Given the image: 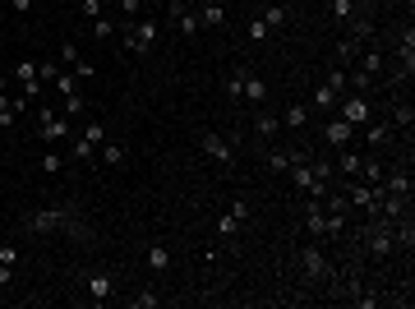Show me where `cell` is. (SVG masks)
I'll use <instances>...</instances> for the list:
<instances>
[{
	"label": "cell",
	"mask_w": 415,
	"mask_h": 309,
	"mask_svg": "<svg viewBox=\"0 0 415 309\" xmlns=\"http://www.w3.org/2000/svg\"><path fill=\"white\" fill-rule=\"evenodd\" d=\"M351 139H355V125H346L341 116H328V125H323V144H332V148H351Z\"/></svg>",
	"instance_id": "8fae6325"
},
{
	"label": "cell",
	"mask_w": 415,
	"mask_h": 309,
	"mask_svg": "<svg viewBox=\"0 0 415 309\" xmlns=\"http://www.w3.org/2000/svg\"><path fill=\"white\" fill-rule=\"evenodd\" d=\"M250 37H254V42H268L273 33H268V23H263V19H250Z\"/></svg>",
	"instance_id": "60d3db41"
},
{
	"label": "cell",
	"mask_w": 415,
	"mask_h": 309,
	"mask_svg": "<svg viewBox=\"0 0 415 309\" xmlns=\"http://www.w3.org/2000/svg\"><path fill=\"white\" fill-rule=\"evenodd\" d=\"M116 10H121V19H139L143 0H116Z\"/></svg>",
	"instance_id": "ab89813d"
},
{
	"label": "cell",
	"mask_w": 415,
	"mask_h": 309,
	"mask_svg": "<svg viewBox=\"0 0 415 309\" xmlns=\"http://www.w3.org/2000/svg\"><path fill=\"white\" fill-rule=\"evenodd\" d=\"M33 5H37V0H10V10H14V14H28Z\"/></svg>",
	"instance_id": "f6af8a7d"
},
{
	"label": "cell",
	"mask_w": 415,
	"mask_h": 309,
	"mask_svg": "<svg viewBox=\"0 0 415 309\" xmlns=\"http://www.w3.org/2000/svg\"><path fill=\"white\" fill-rule=\"evenodd\" d=\"M263 23H268V33H282L286 23H291V5H282V0H273V5H263V14H259Z\"/></svg>",
	"instance_id": "5bb4252c"
},
{
	"label": "cell",
	"mask_w": 415,
	"mask_h": 309,
	"mask_svg": "<svg viewBox=\"0 0 415 309\" xmlns=\"http://www.w3.org/2000/svg\"><path fill=\"white\" fill-rule=\"evenodd\" d=\"M162 305V291H153V287H143L139 296H130V309H157Z\"/></svg>",
	"instance_id": "f1b7e54d"
},
{
	"label": "cell",
	"mask_w": 415,
	"mask_h": 309,
	"mask_svg": "<svg viewBox=\"0 0 415 309\" xmlns=\"http://www.w3.org/2000/svg\"><path fill=\"white\" fill-rule=\"evenodd\" d=\"M125 157H130V153H125V144H111V139L97 148V162L111 166V171H116V166H125Z\"/></svg>",
	"instance_id": "d6986e66"
},
{
	"label": "cell",
	"mask_w": 415,
	"mask_h": 309,
	"mask_svg": "<svg viewBox=\"0 0 415 309\" xmlns=\"http://www.w3.org/2000/svg\"><path fill=\"white\" fill-rule=\"evenodd\" d=\"M19 231H23V235H51V231H65L69 240H79V245L93 240L88 221L79 217V208H69V203H60V208H33V212H23Z\"/></svg>",
	"instance_id": "6da1fadb"
},
{
	"label": "cell",
	"mask_w": 415,
	"mask_h": 309,
	"mask_svg": "<svg viewBox=\"0 0 415 309\" xmlns=\"http://www.w3.org/2000/svg\"><path fill=\"white\" fill-rule=\"evenodd\" d=\"M37 166H42V176H60V171H65V153H60V148H46V153L37 157Z\"/></svg>",
	"instance_id": "603a6c76"
},
{
	"label": "cell",
	"mask_w": 415,
	"mask_h": 309,
	"mask_svg": "<svg viewBox=\"0 0 415 309\" xmlns=\"http://www.w3.org/2000/svg\"><path fill=\"white\" fill-rule=\"evenodd\" d=\"M360 162H365V153H355V148H346V153L337 157V171H341L346 180H355V176H360Z\"/></svg>",
	"instance_id": "cb8c5ba5"
},
{
	"label": "cell",
	"mask_w": 415,
	"mask_h": 309,
	"mask_svg": "<svg viewBox=\"0 0 415 309\" xmlns=\"http://www.w3.org/2000/svg\"><path fill=\"white\" fill-rule=\"evenodd\" d=\"M245 102H254V107L268 102V83H263L259 74H250V69H245Z\"/></svg>",
	"instance_id": "ffe728a7"
},
{
	"label": "cell",
	"mask_w": 415,
	"mask_h": 309,
	"mask_svg": "<svg viewBox=\"0 0 415 309\" xmlns=\"http://www.w3.org/2000/svg\"><path fill=\"white\" fill-rule=\"evenodd\" d=\"M180 5H185V10H198V5H203V0H180Z\"/></svg>",
	"instance_id": "7dc6e473"
},
{
	"label": "cell",
	"mask_w": 415,
	"mask_h": 309,
	"mask_svg": "<svg viewBox=\"0 0 415 309\" xmlns=\"http://www.w3.org/2000/svg\"><path fill=\"white\" fill-rule=\"evenodd\" d=\"M83 139H88L93 148H102V144H107V125H102V121H88V125H83Z\"/></svg>",
	"instance_id": "d6a6232c"
},
{
	"label": "cell",
	"mask_w": 415,
	"mask_h": 309,
	"mask_svg": "<svg viewBox=\"0 0 415 309\" xmlns=\"http://www.w3.org/2000/svg\"><path fill=\"white\" fill-rule=\"evenodd\" d=\"M74 74H79V78H93L97 69H93V60H79V65H74Z\"/></svg>",
	"instance_id": "ee69618b"
},
{
	"label": "cell",
	"mask_w": 415,
	"mask_h": 309,
	"mask_svg": "<svg viewBox=\"0 0 415 309\" xmlns=\"http://www.w3.org/2000/svg\"><path fill=\"white\" fill-rule=\"evenodd\" d=\"M323 83H328L332 92H346V69H341V65H328V78H323Z\"/></svg>",
	"instance_id": "d590c367"
},
{
	"label": "cell",
	"mask_w": 415,
	"mask_h": 309,
	"mask_svg": "<svg viewBox=\"0 0 415 309\" xmlns=\"http://www.w3.org/2000/svg\"><path fill=\"white\" fill-rule=\"evenodd\" d=\"M0 263H10V268H19V263H23V254H19V245H0Z\"/></svg>",
	"instance_id": "74e56055"
},
{
	"label": "cell",
	"mask_w": 415,
	"mask_h": 309,
	"mask_svg": "<svg viewBox=\"0 0 415 309\" xmlns=\"http://www.w3.org/2000/svg\"><path fill=\"white\" fill-rule=\"evenodd\" d=\"M383 65H388V55H383L379 46L369 42V46H365L360 55H355V65H351V69H355V74H365V78H369V83H374V78L383 74Z\"/></svg>",
	"instance_id": "9c48e42d"
},
{
	"label": "cell",
	"mask_w": 415,
	"mask_h": 309,
	"mask_svg": "<svg viewBox=\"0 0 415 309\" xmlns=\"http://www.w3.org/2000/svg\"><path fill=\"white\" fill-rule=\"evenodd\" d=\"M328 10H332V19H337V23H346L351 14H355V0H328Z\"/></svg>",
	"instance_id": "e575fe53"
},
{
	"label": "cell",
	"mask_w": 415,
	"mask_h": 309,
	"mask_svg": "<svg viewBox=\"0 0 415 309\" xmlns=\"http://www.w3.org/2000/svg\"><path fill=\"white\" fill-rule=\"evenodd\" d=\"M332 116H341L346 125H355V130H360V125L374 116V111H369V92H341V97H337V111H332Z\"/></svg>",
	"instance_id": "8992f818"
},
{
	"label": "cell",
	"mask_w": 415,
	"mask_h": 309,
	"mask_svg": "<svg viewBox=\"0 0 415 309\" xmlns=\"http://www.w3.org/2000/svg\"><path fill=\"white\" fill-rule=\"evenodd\" d=\"M10 78L19 83V88H23V83H37V65H33V60H19V65L10 69Z\"/></svg>",
	"instance_id": "1f68e13d"
},
{
	"label": "cell",
	"mask_w": 415,
	"mask_h": 309,
	"mask_svg": "<svg viewBox=\"0 0 415 309\" xmlns=\"http://www.w3.org/2000/svg\"><path fill=\"white\" fill-rule=\"evenodd\" d=\"M360 240H365V249H369L374 259H393V249H397V240H393V221H369Z\"/></svg>",
	"instance_id": "5b68a950"
},
{
	"label": "cell",
	"mask_w": 415,
	"mask_h": 309,
	"mask_svg": "<svg viewBox=\"0 0 415 309\" xmlns=\"http://www.w3.org/2000/svg\"><path fill=\"white\" fill-rule=\"evenodd\" d=\"M10 287H14V268L0 263V291H10Z\"/></svg>",
	"instance_id": "7bdbcfd3"
},
{
	"label": "cell",
	"mask_w": 415,
	"mask_h": 309,
	"mask_svg": "<svg viewBox=\"0 0 415 309\" xmlns=\"http://www.w3.org/2000/svg\"><path fill=\"white\" fill-rule=\"evenodd\" d=\"M55 60H60V65H65V69H74L79 60H83V51H79L74 42H60V55H55Z\"/></svg>",
	"instance_id": "836d02e7"
},
{
	"label": "cell",
	"mask_w": 415,
	"mask_h": 309,
	"mask_svg": "<svg viewBox=\"0 0 415 309\" xmlns=\"http://www.w3.org/2000/svg\"><path fill=\"white\" fill-rule=\"evenodd\" d=\"M198 148H203V157H212L217 166H231V162H236V148H231L222 134H212V130H198Z\"/></svg>",
	"instance_id": "52a82bcc"
},
{
	"label": "cell",
	"mask_w": 415,
	"mask_h": 309,
	"mask_svg": "<svg viewBox=\"0 0 415 309\" xmlns=\"http://www.w3.org/2000/svg\"><path fill=\"white\" fill-rule=\"evenodd\" d=\"M360 51H365V42H355V37H341V42H337V65H341V69H351Z\"/></svg>",
	"instance_id": "7402d4cb"
},
{
	"label": "cell",
	"mask_w": 415,
	"mask_h": 309,
	"mask_svg": "<svg viewBox=\"0 0 415 309\" xmlns=\"http://www.w3.org/2000/svg\"><path fill=\"white\" fill-rule=\"evenodd\" d=\"M60 111H69V116H88V97H83V92H69Z\"/></svg>",
	"instance_id": "8d00e7d4"
},
{
	"label": "cell",
	"mask_w": 415,
	"mask_h": 309,
	"mask_svg": "<svg viewBox=\"0 0 415 309\" xmlns=\"http://www.w3.org/2000/svg\"><path fill=\"white\" fill-rule=\"evenodd\" d=\"M194 14H198V23H203V33H208V28H226V10H222V0H203Z\"/></svg>",
	"instance_id": "9a60e30c"
},
{
	"label": "cell",
	"mask_w": 415,
	"mask_h": 309,
	"mask_svg": "<svg viewBox=\"0 0 415 309\" xmlns=\"http://www.w3.org/2000/svg\"><path fill=\"white\" fill-rule=\"evenodd\" d=\"M231 212H236V217H240V221H250V217H254L250 199H236V203H231Z\"/></svg>",
	"instance_id": "b9f144b4"
},
{
	"label": "cell",
	"mask_w": 415,
	"mask_h": 309,
	"mask_svg": "<svg viewBox=\"0 0 415 309\" xmlns=\"http://www.w3.org/2000/svg\"><path fill=\"white\" fill-rule=\"evenodd\" d=\"M69 153H74V162H97V148L88 144L83 134H79V139H74V134H69Z\"/></svg>",
	"instance_id": "83f0119b"
},
{
	"label": "cell",
	"mask_w": 415,
	"mask_h": 309,
	"mask_svg": "<svg viewBox=\"0 0 415 309\" xmlns=\"http://www.w3.org/2000/svg\"><path fill=\"white\" fill-rule=\"evenodd\" d=\"M295 263H300L305 287H328L332 277H337V268H332V259H328V249H323V240H305L300 249H295Z\"/></svg>",
	"instance_id": "7a4b0ae2"
},
{
	"label": "cell",
	"mask_w": 415,
	"mask_h": 309,
	"mask_svg": "<svg viewBox=\"0 0 415 309\" xmlns=\"http://www.w3.org/2000/svg\"><path fill=\"white\" fill-rule=\"evenodd\" d=\"M397 65H402V74H397V78H411L415 74V28H411V23H406L402 37H397Z\"/></svg>",
	"instance_id": "30bf717a"
},
{
	"label": "cell",
	"mask_w": 415,
	"mask_h": 309,
	"mask_svg": "<svg viewBox=\"0 0 415 309\" xmlns=\"http://www.w3.org/2000/svg\"><path fill=\"white\" fill-rule=\"evenodd\" d=\"M148 268H153V273H166V268H171V249H166L162 240L148 245Z\"/></svg>",
	"instance_id": "d4e9b609"
},
{
	"label": "cell",
	"mask_w": 415,
	"mask_h": 309,
	"mask_svg": "<svg viewBox=\"0 0 415 309\" xmlns=\"http://www.w3.org/2000/svg\"><path fill=\"white\" fill-rule=\"evenodd\" d=\"M37 125H42V144H46V148L69 144V134H74V125H69L55 107H46V102H37Z\"/></svg>",
	"instance_id": "277c9868"
},
{
	"label": "cell",
	"mask_w": 415,
	"mask_h": 309,
	"mask_svg": "<svg viewBox=\"0 0 415 309\" xmlns=\"http://www.w3.org/2000/svg\"><path fill=\"white\" fill-rule=\"evenodd\" d=\"M360 130H365V139H369V148H388V144H393V121H379V116H369Z\"/></svg>",
	"instance_id": "7c38bea8"
},
{
	"label": "cell",
	"mask_w": 415,
	"mask_h": 309,
	"mask_svg": "<svg viewBox=\"0 0 415 309\" xmlns=\"http://www.w3.org/2000/svg\"><path fill=\"white\" fill-rule=\"evenodd\" d=\"M226 97H231V102H245V65H236V69L226 74Z\"/></svg>",
	"instance_id": "4316f807"
},
{
	"label": "cell",
	"mask_w": 415,
	"mask_h": 309,
	"mask_svg": "<svg viewBox=\"0 0 415 309\" xmlns=\"http://www.w3.org/2000/svg\"><path fill=\"white\" fill-rule=\"evenodd\" d=\"M240 226H245V221L240 217H236V212H222V217H217V235H222V240H231V235H236V231H240Z\"/></svg>",
	"instance_id": "4dcf8cb0"
},
{
	"label": "cell",
	"mask_w": 415,
	"mask_h": 309,
	"mask_svg": "<svg viewBox=\"0 0 415 309\" xmlns=\"http://www.w3.org/2000/svg\"><path fill=\"white\" fill-rule=\"evenodd\" d=\"M83 291H88V300H111L116 277H111L107 268H88V273H83Z\"/></svg>",
	"instance_id": "ba28073f"
},
{
	"label": "cell",
	"mask_w": 415,
	"mask_h": 309,
	"mask_svg": "<svg viewBox=\"0 0 415 309\" xmlns=\"http://www.w3.org/2000/svg\"><path fill=\"white\" fill-rule=\"evenodd\" d=\"M157 33H162V23H157V19H143V14H139V19H121V46L130 55H148L157 46Z\"/></svg>",
	"instance_id": "3957f363"
},
{
	"label": "cell",
	"mask_w": 415,
	"mask_h": 309,
	"mask_svg": "<svg viewBox=\"0 0 415 309\" xmlns=\"http://www.w3.org/2000/svg\"><path fill=\"white\" fill-rule=\"evenodd\" d=\"M388 121H393V130H402L406 139H411V125H415V107H411V102H397Z\"/></svg>",
	"instance_id": "ac0fdd59"
},
{
	"label": "cell",
	"mask_w": 415,
	"mask_h": 309,
	"mask_svg": "<svg viewBox=\"0 0 415 309\" xmlns=\"http://www.w3.org/2000/svg\"><path fill=\"white\" fill-rule=\"evenodd\" d=\"M337 97H341V92H332L328 83H318L314 97H309V111H323V116H332V111H337Z\"/></svg>",
	"instance_id": "2e32d148"
},
{
	"label": "cell",
	"mask_w": 415,
	"mask_h": 309,
	"mask_svg": "<svg viewBox=\"0 0 415 309\" xmlns=\"http://www.w3.org/2000/svg\"><path fill=\"white\" fill-rule=\"evenodd\" d=\"M0 92H10V74H0Z\"/></svg>",
	"instance_id": "bcb514c9"
},
{
	"label": "cell",
	"mask_w": 415,
	"mask_h": 309,
	"mask_svg": "<svg viewBox=\"0 0 415 309\" xmlns=\"http://www.w3.org/2000/svg\"><path fill=\"white\" fill-rule=\"evenodd\" d=\"M305 125H309V107L291 102V107L282 111V130H305Z\"/></svg>",
	"instance_id": "44dd1931"
},
{
	"label": "cell",
	"mask_w": 415,
	"mask_h": 309,
	"mask_svg": "<svg viewBox=\"0 0 415 309\" xmlns=\"http://www.w3.org/2000/svg\"><path fill=\"white\" fill-rule=\"evenodd\" d=\"M383 171H388V166H383L379 157H365V162H360V176H355V180H365V185H383Z\"/></svg>",
	"instance_id": "484cf974"
},
{
	"label": "cell",
	"mask_w": 415,
	"mask_h": 309,
	"mask_svg": "<svg viewBox=\"0 0 415 309\" xmlns=\"http://www.w3.org/2000/svg\"><path fill=\"white\" fill-rule=\"evenodd\" d=\"M346 37H355V42L369 46L374 42V23L365 19V14H351V19H346Z\"/></svg>",
	"instance_id": "e0dca14e"
},
{
	"label": "cell",
	"mask_w": 415,
	"mask_h": 309,
	"mask_svg": "<svg viewBox=\"0 0 415 309\" xmlns=\"http://www.w3.org/2000/svg\"><path fill=\"white\" fill-rule=\"evenodd\" d=\"M37 5H42V0H37Z\"/></svg>",
	"instance_id": "c3c4849f"
},
{
	"label": "cell",
	"mask_w": 415,
	"mask_h": 309,
	"mask_svg": "<svg viewBox=\"0 0 415 309\" xmlns=\"http://www.w3.org/2000/svg\"><path fill=\"white\" fill-rule=\"evenodd\" d=\"M254 134H259L263 144H273L277 134H282V116H277V111H263V107H259V116H254Z\"/></svg>",
	"instance_id": "4fadbf2b"
},
{
	"label": "cell",
	"mask_w": 415,
	"mask_h": 309,
	"mask_svg": "<svg viewBox=\"0 0 415 309\" xmlns=\"http://www.w3.org/2000/svg\"><path fill=\"white\" fill-rule=\"evenodd\" d=\"M88 28H93V37H102V42H111V37L121 33V23H111V14H102V19H93Z\"/></svg>",
	"instance_id": "f546056e"
},
{
	"label": "cell",
	"mask_w": 415,
	"mask_h": 309,
	"mask_svg": "<svg viewBox=\"0 0 415 309\" xmlns=\"http://www.w3.org/2000/svg\"><path fill=\"white\" fill-rule=\"evenodd\" d=\"M79 14H83L88 23H93V19H102V0H79Z\"/></svg>",
	"instance_id": "f35d334b"
}]
</instances>
